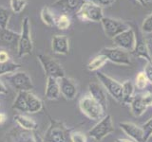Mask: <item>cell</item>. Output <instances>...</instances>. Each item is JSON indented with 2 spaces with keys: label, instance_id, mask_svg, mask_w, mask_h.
<instances>
[{
  "label": "cell",
  "instance_id": "37",
  "mask_svg": "<svg viewBox=\"0 0 152 142\" xmlns=\"http://www.w3.org/2000/svg\"><path fill=\"white\" fill-rule=\"evenodd\" d=\"M11 61L10 60V55L6 50H0V64L6 63V62Z\"/></svg>",
  "mask_w": 152,
  "mask_h": 142
},
{
  "label": "cell",
  "instance_id": "23",
  "mask_svg": "<svg viewBox=\"0 0 152 142\" xmlns=\"http://www.w3.org/2000/svg\"><path fill=\"white\" fill-rule=\"evenodd\" d=\"M40 16L45 25H47L48 27H55L56 13L50 7H43V9H41Z\"/></svg>",
  "mask_w": 152,
  "mask_h": 142
},
{
  "label": "cell",
  "instance_id": "32",
  "mask_svg": "<svg viewBox=\"0 0 152 142\" xmlns=\"http://www.w3.org/2000/svg\"><path fill=\"white\" fill-rule=\"evenodd\" d=\"M141 30H142V32L152 34V13L150 15L147 16L144 20V22H142V27H141Z\"/></svg>",
  "mask_w": 152,
  "mask_h": 142
},
{
  "label": "cell",
  "instance_id": "29",
  "mask_svg": "<svg viewBox=\"0 0 152 142\" xmlns=\"http://www.w3.org/2000/svg\"><path fill=\"white\" fill-rule=\"evenodd\" d=\"M12 12L9 9L0 6V28H7L10 19H11Z\"/></svg>",
  "mask_w": 152,
  "mask_h": 142
},
{
  "label": "cell",
  "instance_id": "2",
  "mask_svg": "<svg viewBox=\"0 0 152 142\" xmlns=\"http://www.w3.org/2000/svg\"><path fill=\"white\" fill-rule=\"evenodd\" d=\"M79 109L82 114L91 120L99 121L106 116V111L89 94L85 95L79 101Z\"/></svg>",
  "mask_w": 152,
  "mask_h": 142
},
{
  "label": "cell",
  "instance_id": "9",
  "mask_svg": "<svg viewBox=\"0 0 152 142\" xmlns=\"http://www.w3.org/2000/svg\"><path fill=\"white\" fill-rule=\"evenodd\" d=\"M112 132H114V125L112 122L111 116L106 115L101 120L98 121L96 125H94L88 132V135L94 140L100 142L107 135L111 134Z\"/></svg>",
  "mask_w": 152,
  "mask_h": 142
},
{
  "label": "cell",
  "instance_id": "44",
  "mask_svg": "<svg viewBox=\"0 0 152 142\" xmlns=\"http://www.w3.org/2000/svg\"><path fill=\"white\" fill-rule=\"evenodd\" d=\"M149 84H150V83H149ZM148 91H150L151 94H152V84H150V89H148Z\"/></svg>",
  "mask_w": 152,
  "mask_h": 142
},
{
  "label": "cell",
  "instance_id": "28",
  "mask_svg": "<svg viewBox=\"0 0 152 142\" xmlns=\"http://www.w3.org/2000/svg\"><path fill=\"white\" fill-rule=\"evenodd\" d=\"M20 68H21V64L12 61H9L6 62V63H1L0 64V77L16 72Z\"/></svg>",
  "mask_w": 152,
  "mask_h": 142
},
{
  "label": "cell",
  "instance_id": "36",
  "mask_svg": "<svg viewBox=\"0 0 152 142\" xmlns=\"http://www.w3.org/2000/svg\"><path fill=\"white\" fill-rule=\"evenodd\" d=\"M88 1H91L101 7H109L115 2V0H88Z\"/></svg>",
  "mask_w": 152,
  "mask_h": 142
},
{
  "label": "cell",
  "instance_id": "19",
  "mask_svg": "<svg viewBox=\"0 0 152 142\" xmlns=\"http://www.w3.org/2000/svg\"><path fill=\"white\" fill-rule=\"evenodd\" d=\"M51 49L55 54L68 55L69 53V40L66 35H55L51 40Z\"/></svg>",
  "mask_w": 152,
  "mask_h": 142
},
{
  "label": "cell",
  "instance_id": "6",
  "mask_svg": "<svg viewBox=\"0 0 152 142\" xmlns=\"http://www.w3.org/2000/svg\"><path fill=\"white\" fill-rule=\"evenodd\" d=\"M96 77L99 82L108 92L110 96L118 102L123 103V85L118 80L112 79L109 76L104 74L101 71H96Z\"/></svg>",
  "mask_w": 152,
  "mask_h": 142
},
{
  "label": "cell",
  "instance_id": "26",
  "mask_svg": "<svg viewBox=\"0 0 152 142\" xmlns=\"http://www.w3.org/2000/svg\"><path fill=\"white\" fill-rule=\"evenodd\" d=\"M107 58L104 54L99 53L98 55L94 56L93 58L88 62L87 67L89 71H98L103 65H104L107 62Z\"/></svg>",
  "mask_w": 152,
  "mask_h": 142
},
{
  "label": "cell",
  "instance_id": "45",
  "mask_svg": "<svg viewBox=\"0 0 152 142\" xmlns=\"http://www.w3.org/2000/svg\"><path fill=\"white\" fill-rule=\"evenodd\" d=\"M145 2H148V1H152V0H145Z\"/></svg>",
  "mask_w": 152,
  "mask_h": 142
},
{
  "label": "cell",
  "instance_id": "13",
  "mask_svg": "<svg viewBox=\"0 0 152 142\" xmlns=\"http://www.w3.org/2000/svg\"><path fill=\"white\" fill-rule=\"evenodd\" d=\"M113 42L117 47H120L126 51L132 52L135 46V33L133 28H129L128 30L114 37Z\"/></svg>",
  "mask_w": 152,
  "mask_h": 142
},
{
  "label": "cell",
  "instance_id": "33",
  "mask_svg": "<svg viewBox=\"0 0 152 142\" xmlns=\"http://www.w3.org/2000/svg\"><path fill=\"white\" fill-rule=\"evenodd\" d=\"M70 140L71 142H88L87 135H86L84 133L79 132V131L71 132Z\"/></svg>",
  "mask_w": 152,
  "mask_h": 142
},
{
  "label": "cell",
  "instance_id": "38",
  "mask_svg": "<svg viewBox=\"0 0 152 142\" xmlns=\"http://www.w3.org/2000/svg\"><path fill=\"white\" fill-rule=\"evenodd\" d=\"M8 93V88L6 87V85L4 84V83L0 80V94H7Z\"/></svg>",
  "mask_w": 152,
  "mask_h": 142
},
{
  "label": "cell",
  "instance_id": "11",
  "mask_svg": "<svg viewBox=\"0 0 152 142\" xmlns=\"http://www.w3.org/2000/svg\"><path fill=\"white\" fill-rule=\"evenodd\" d=\"M130 104L131 112L134 117H140L145 112L148 106H152V94L150 91L134 95Z\"/></svg>",
  "mask_w": 152,
  "mask_h": 142
},
{
  "label": "cell",
  "instance_id": "43",
  "mask_svg": "<svg viewBox=\"0 0 152 142\" xmlns=\"http://www.w3.org/2000/svg\"><path fill=\"white\" fill-rule=\"evenodd\" d=\"M148 47H149V52H150V56H151V59H152V47H150L149 46H148Z\"/></svg>",
  "mask_w": 152,
  "mask_h": 142
},
{
  "label": "cell",
  "instance_id": "39",
  "mask_svg": "<svg viewBox=\"0 0 152 142\" xmlns=\"http://www.w3.org/2000/svg\"><path fill=\"white\" fill-rule=\"evenodd\" d=\"M33 135H34V142H45L43 137L39 134H37L35 131H33Z\"/></svg>",
  "mask_w": 152,
  "mask_h": 142
},
{
  "label": "cell",
  "instance_id": "35",
  "mask_svg": "<svg viewBox=\"0 0 152 142\" xmlns=\"http://www.w3.org/2000/svg\"><path fill=\"white\" fill-rule=\"evenodd\" d=\"M144 72L147 78V80L150 84H152V62H146V64L145 66Z\"/></svg>",
  "mask_w": 152,
  "mask_h": 142
},
{
  "label": "cell",
  "instance_id": "10",
  "mask_svg": "<svg viewBox=\"0 0 152 142\" xmlns=\"http://www.w3.org/2000/svg\"><path fill=\"white\" fill-rule=\"evenodd\" d=\"M101 24L104 28V34L108 38H111V39L130 28L129 24L125 21L107 16H104L102 18Z\"/></svg>",
  "mask_w": 152,
  "mask_h": 142
},
{
  "label": "cell",
  "instance_id": "16",
  "mask_svg": "<svg viewBox=\"0 0 152 142\" xmlns=\"http://www.w3.org/2000/svg\"><path fill=\"white\" fill-rule=\"evenodd\" d=\"M20 37V33L12 31L9 28H0V46L7 47L10 49L17 50L18 41Z\"/></svg>",
  "mask_w": 152,
  "mask_h": 142
},
{
  "label": "cell",
  "instance_id": "20",
  "mask_svg": "<svg viewBox=\"0 0 152 142\" xmlns=\"http://www.w3.org/2000/svg\"><path fill=\"white\" fill-rule=\"evenodd\" d=\"M60 96H61V92H60L58 79L51 78V77L47 78V86L45 91L46 99H50V101H55V99H58Z\"/></svg>",
  "mask_w": 152,
  "mask_h": 142
},
{
  "label": "cell",
  "instance_id": "8",
  "mask_svg": "<svg viewBox=\"0 0 152 142\" xmlns=\"http://www.w3.org/2000/svg\"><path fill=\"white\" fill-rule=\"evenodd\" d=\"M37 59L40 62L47 78L51 77L55 79H60L66 76L62 65L56 60L52 59L49 55L40 53L37 55Z\"/></svg>",
  "mask_w": 152,
  "mask_h": 142
},
{
  "label": "cell",
  "instance_id": "46",
  "mask_svg": "<svg viewBox=\"0 0 152 142\" xmlns=\"http://www.w3.org/2000/svg\"><path fill=\"white\" fill-rule=\"evenodd\" d=\"M151 39H152V35H151Z\"/></svg>",
  "mask_w": 152,
  "mask_h": 142
},
{
  "label": "cell",
  "instance_id": "40",
  "mask_svg": "<svg viewBox=\"0 0 152 142\" xmlns=\"http://www.w3.org/2000/svg\"><path fill=\"white\" fill-rule=\"evenodd\" d=\"M6 120H7V116L3 113H0V125L3 124V123L6 121Z\"/></svg>",
  "mask_w": 152,
  "mask_h": 142
},
{
  "label": "cell",
  "instance_id": "34",
  "mask_svg": "<svg viewBox=\"0 0 152 142\" xmlns=\"http://www.w3.org/2000/svg\"><path fill=\"white\" fill-rule=\"evenodd\" d=\"M142 128V130H144V142H146L150 138L151 136V134H152V118L148 121H146L145 123L142 126H141Z\"/></svg>",
  "mask_w": 152,
  "mask_h": 142
},
{
  "label": "cell",
  "instance_id": "27",
  "mask_svg": "<svg viewBox=\"0 0 152 142\" xmlns=\"http://www.w3.org/2000/svg\"><path fill=\"white\" fill-rule=\"evenodd\" d=\"M71 21H72V18H71L70 14L60 12V14H58V15L56 14L55 27L58 28L61 30H66L70 27Z\"/></svg>",
  "mask_w": 152,
  "mask_h": 142
},
{
  "label": "cell",
  "instance_id": "17",
  "mask_svg": "<svg viewBox=\"0 0 152 142\" xmlns=\"http://www.w3.org/2000/svg\"><path fill=\"white\" fill-rule=\"evenodd\" d=\"M88 94L91 96L95 101H97L107 112V98L106 89L103 85L98 83H90L88 84Z\"/></svg>",
  "mask_w": 152,
  "mask_h": 142
},
{
  "label": "cell",
  "instance_id": "15",
  "mask_svg": "<svg viewBox=\"0 0 152 142\" xmlns=\"http://www.w3.org/2000/svg\"><path fill=\"white\" fill-rule=\"evenodd\" d=\"M58 83L62 96L69 101L75 99L76 95L78 93V86L74 80L65 76L63 78L58 79Z\"/></svg>",
  "mask_w": 152,
  "mask_h": 142
},
{
  "label": "cell",
  "instance_id": "14",
  "mask_svg": "<svg viewBox=\"0 0 152 142\" xmlns=\"http://www.w3.org/2000/svg\"><path fill=\"white\" fill-rule=\"evenodd\" d=\"M85 2V0H56L52 3L51 9L64 13L73 14L78 12V9Z\"/></svg>",
  "mask_w": 152,
  "mask_h": 142
},
{
  "label": "cell",
  "instance_id": "7",
  "mask_svg": "<svg viewBox=\"0 0 152 142\" xmlns=\"http://www.w3.org/2000/svg\"><path fill=\"white\" fill-rule=\"evenodd\" d=\"M128 24H129L130 28H133V30H134V33H135V46L131 53L136 57H141V58L145 59L146 62H152L148 44H147L141 28L133 22L128 23Z\"/></svg>",
  "mask_w": 152,
  "mask_h": 142
},
{
  "label": "cell",
  "instance_id": "41",
  "mask_svg": "<svg viewBox=\"0 0 152 142\" xmlns=\"http://www.w3.org/2000/svg\"><path fill=\"white\" fill-rule=\"evenodd\" d=\"M116 142H135V141L131 139H126V138H118L116 139Z\"/></svg>",
  "mask_w": 152,
  "mask_h": 142
},
{
  "label": "cell",
  "instance_id": "25",
  "mask_svg": "<svg viewBox=\"0 0 152 142\" xmlns=\"http://www.w3.org/2000/svg\"><path fill=\"white\" fill-rule=\"evenodd\" d=\"M123 85V104H129L134 97L135 86L130 80H126Z\"/></svg>",
  "mask_w": 152,
  "mask_h": 142
},
{
  "label": "cell",
  "instance_id": "42",
  "mask_svg": "<svg viewBox=\"0 0 152 142\" xmlns=\"http://www.w3.org/2000/svg\"><path fill=\"white\" fill-rule=\"evenodd\" d=\"M137 1L139 2V3L142 5V6H144V7H145V6H146V2L145 1V0H137Z\"/></svg>",
  "mask_w": 152,
  "mask_h": 142
},
{
  "label": "cell",
  "instance_id": "31",
  "mask_svg": "<svg viewBox=\"0 0 152 142\" xmlns=\"http://www.w3.org/2000/svg\"><path fill=\"white\" fill-rule=\"evenodd\" d=\"M27 0H11V9L14 13H20L26 8Z\"/></svg>",
  "mask_w": 152,
  "mask_h": 142
},
{
  "label": "cell",
  "instance_id": "21",
  "mask_svg": "<svg viewBox=\"0 0 152 142\" xmlns=\"http://www.w3.org/2000/svg\"><path fill=\"white\" fill-rule=\"evenodd\" d=\"M13 120L15 121L18 126L22 128L23 130H27V131H36L38 128L37 122L32 120V118L28 117L25 115H22V114H17L13 117Z\"/></svg>",
  "mask_w": 152,
  "mask_h": 142
},
{
  "label": "cell",
  "instance_id": "4",
  "mask_svg": "<svg viewBox=\"0 0 152 142\" xmlns=\"http://www.w3.org/2000/svg\"><path fill=\"white\" fill-rule=\"evenodd\" d=\"M32 50L33 43L31 39L30 19L28 17H25L22 22V30L17 46V55L18 57L30 55L32 53Z\"/></svg>",
  "mask_w": 152,
  "mask_h": 142
},
{
  "label": "cell",
  "instance_id": "5",
  "mask_svg": "<svg viewBox=\"0 0 152 142\" xmlns=\"http://www.w3.org/2000/svg\"><path fill=\"white\" fill-rule=\"evenodd\" d=\"M8 83L18 92H31L33 89V83L31 77L27 72L24 71H16L11 74L3 76Z\"/></svg>",
  "mask_w": 152,
  "mask_h": 142
},
{
  "label": "cell",
  "instance_id": "1",
  "mask_svg": "<svg viewBox=\"0 0 152 142\" xmlns=\"http://www.w3.org/2000/svg\"><path fill=\"white\" fill-rule=\"evenodd\" d=\"M50 123L43 139L45 142H71V131L62 121L55 120L50 117Z\"/></svg>",
  "mask_w": 152,
  "mask_h": 142
},
{
  "label": "cell",
  "instance_id": "18",
  "mask_svg": "<svg viewBox=\"0 0 152 142\" xmlns=\"http://www.w3.org/2000/svg\"><path fill=\"white\" fill-rule=\"evenodd\" d=\"M121 129L135 142H144V130L140 126H137L132 122H120Z\"/></svg>",
  "mask_w": 152,
  "mask_h": 142
},
{
  "label": "cell",
  "instance_id": "24",
  "mask_svg": "<svg viewBox=\"0 0 152 142\" xmlns=\"http://www.w3.org/2000/svg\"><path fill=\"white\" fill-rule=\"evenodd\" d=\"M12 109L21 113H28V104H27V92L20 91L17 93L16 99L12 103Z\"/></svg>",
  "mask_w": 152,
  "mask_h": 142
},
{
  "label": "cell",
  "instance_id": "30",
  "mask_svg": "<svg viewBox=\"0 0 152 142\" xmlns=\"http://www.w3.org/2000/svg\"><path fill=\"white\" fill-rule=\"evenodd\" d=\"M148 84H149V83H148V80H147V78H146V76H145L144 71L138 73L137 77L135 79V85L134 86L138 90L142 91V90H145Z\"/></svg>",
  "mask_w": 152,
  "mask_h": 142
},
{
  "label": "cell",
  "instance_id": "12",
  "mask_svg": "<svg viewBox=\"0 0 152 142\" xmlns=\"http://www.w3.org/2000/svg\"><path fill=\"white\" fill-rule=\"evenodd\" d=\"M100 53L104 54L108 61L122 65H132L129 53L120 47H104Z\"/></svg>",
  "mask_w": 152,
  "mask_h": 142
},
{
  "label": "cell",
  "instance_id": "22",
  "mask_svg": "<svg viewBox=\"0 0 152 142\" xmlns=\"http://www.w3.org/2000/svg\"><path fill=\"white\" fill-rule=\"evenodd\" d=\"M27 104H28V113L31 114L40 112L43 108L42 101L31 92H27Z\"/></svg>",
  "mask_w": 152,
  "mask_h": 142
},
{
  "label": "cell",
  "instance_id": "3",
  "mask_svg": "<svg viewBox=\"0 0 152 142\" xmlns=\"http://www.w3.org/2000/svg\"><path fill=\"white\" fill-rule=\"evenodd\" d=\"M75 16L82 22H101L104 17L103 8L91 1L85 0Z\"/></svg>",
  "mask_w": 152,
  "mask_h": 142
}]
</instances>
